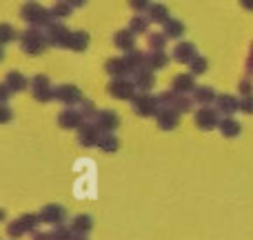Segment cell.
I'll list each match as a JSON object with an SVG mask.
<instances>
[{"label": "cell", "mask_w": 253, "mask_h": 240, "mask_svg": "<svg viewBox=\"0 0 253 240\" xmlns=\"http://www.w3.org/2000/svg\"><path fill=\"white\" fill-rule=\"evenodd\" d=\"M109 92L114 94L116 98H131L133 87H131L129 83H125V80H114V83L109 85Z\"/></svg>", "instance_id": "obj_1"}, {"label": "cell", "mask_w": 253, "mask_h": 240, "mask_svg": "<svg viewBox=\"0 0 253 240\" xmlns=\"http://www.w3.org/2000/svg\"><path fill=\"white\" fill-rule=\"evenodd\" d=\"M40 218L47 220V223H60V220L65 218V209H62V207H53V205H49V207H44V209H42Z\"/></svg>", "instance_id": "obj_2"}, {"label": "cell", "mask_w": 253, "mask_h": 240, "mask_svg": "<svg viewBox=\"0 0 253 240\" xmlns=\"http://www.w3.org/2000/svg\"><path fill=\"white\" fill-rule=\"evenodd\" d=\"M196 122H198V127H202V129H211V127H215V114L211 109H200L196 114Z\"/></svg>", "instance_id": "obj_3"}, {"label": "cell", "mask_w": 253, "mask_h": 240, "mask_svg": "<svg viewBox=\"0 0 253 240\" xmlns=\"http://www.w3.org/2000/svg\"><path fill=\"white\" fill-rule=\"evenodd\" d=\"M193 53H196V49H193L191 43H180L178 47H175V58L182 62H191L193 60Z\"/></svg>", "instance_id": "obj_4"}, {"label": "cell", "mask_w": 253, "mask_h": 240, "mask_svg": "<svg viewBox=\"0 0 253 240\" xmlns=\"http://www.w3.org/2000/svg\"><path fill=\"white\" fill-rule=\"evenodd\" d=\"M87 43H89V36L84 34V31H78V34L67 36V45H69V47H74V49H78V51L87 47Z\"/></svg>", "instance_id": "obj_5"}, {"label": "cell", "mask_w": 253, "mask_h": 240, "mask_svg": "<svg viewBox=\"0 0 253 240\" xmlns=\"http://www.w3.org/2000/svg\"><path fill=\"white\" fill-rule=\"evenodd\" d=\"M158 125H160L162 129H171V127L178 125V114H175V111H160Z\"/></svg>", "instance_id": "obj_6"}, {"label": "cell", "mask_w": 253, "mask_h": 240, "mask_svg": "<svg viewBox=\"0 0 253 240\" xmlns=\"http://www.w3.org/2000/svg\"><path fill=\"white\" fill-rule=\"evenodd\" d=\"M58 98H62L65 102H74V100H80V92L76 87H69V85H65V87L58 89Z\"/></svg>", "instance_id": "obj_7"}, {"label": "cell", "mask_w": 253, "mask_h": 240, "mask_svg": "<svg viewBox=\"0 0 253 240\" xmlns=\"http://www.w3.org/2000/svg\"><path fill=\"white\" fill-rule=\"evenodd\" d=\"M100 127H105L107 134H109L111 129H116V127H118V116H116L114 111H102V114H100Z\"/></svg>", "instance_id": "obj_8"}, {"label": "cell", "mask_w": 253, "mask_h": 240, "mask_svg": "<svg viewBox=\"0 0 253 240\" xmlns=\"http://www.w3.org/2000/svg\"><path fill=\"white\" fill-rule=\"evenodd\" d=\"M133 107H135V111H140V116H149L153 111V100L147 96H142L133 102Z\"/></svg>", "instance_id": "obj_9"}, {"label": "cell", "mask_w": 253, "mask_h": 240, "mask_svg": "<svg viewBox=\"0 0 253 240\" xmlns=\"http://www.w3.org/2000/svg\"><path fill=\"white\" fill-rule=\"evenodd\" d=\"M58 122H60V127H76L80 122V116L78 111H62Z\"/></svg>", "instance_id": "obj_10"}, {"label": "cell", "mask_w": 253, "mask_h": 240, "mask_svg": "<svg viewBox=\"0 0 253 240\" xmlns=\"http://www.w3.org/2000/svg\"><path fill=\"white\" fill-rule=\"evenodd\" d=\"M220 129H222V134L227 136H238L240 134V125H238L236 120H231V118H227V120H222V125H220Z\"/></svg>", "instance_id": "obj_11"}, {"label": "cell", "mask_w": 253, "mask_h": 240, "mask_svg": "<svg viewBox=\"0 0 253 240\" xmlns=\"http://www.w3.org/2000/svg\"><path fill=\"white\" fill-rule=\"evenodd\" d=\"M98 143H100V147L105 149V151H116V149H118V138H116L114 134L102 136V138L98 140Z\"/></svg>", "instance_id": "obj_12"}, {"label": "cell", "mask_w": 253, "mask_h": 240, "mask_svg": "<svg viewBox=\"0 0 253 240\" xmlns=\"http://www.w3.org/2000/svg\"><path fill=\"white\" fill-rule=\"evenodd\" d=\"M116 45H118L120 49H131L133 47V38H131L129 31H118V34H116Z\"/></svg>", "instance_id": "obj_13"}, {"label": "cell", "mask_w": 253, "mask_h": 240, "mask_svg": "<svg viewBox=\"0 0 253 240\" xmlns=\"http://www.w3.org/2000/svg\"><path fill=\"white\" fill-rule=\"evenodd\" d=\"M98 140L96 129L93 127H83V134H80V143L83 144H93Z\"/></svg>", "instance_id": "obj_14"}, {"label": "cell", "mask_w": 253, "mask_h": 240, "mask_svg": "<svg viewBox=\"0 0 253 240\" xmlns=\"http://www.w3.org/2000/svg\"><path fill=\"white\" fill-rule=\"evenodd\" d=\"M218 107L224 111V114H231V111L238 107V102L233 100V98H229V96H220L218 98Z\"/></svg>", "instance_id": "obj_15"}, {"label": "cell", "mask_w": 253, "mask_h": 240, "mask_svg": "<svg viewBox=\"0 0 253 240\" xmlns=\"http://www.w3.org/2000/svg\"><path fill=\"white\" fill-rule=\"evenodd\" d=\"M173 87L178 89V92H187V89L193 87V83H191V78H189V76H175Z\"/></svg>", "instance_id": "obj_16"}, {"label": "cell", "mask_w": 253, "mask_h": 240, "mask_svg": "<svg viewBox=\"0 0 253 240\" xmlns=\"http://www.w3.org/2000/svg\"><path fill=\"white\" fill-rule=\"evenodd\" d=\"M213 96H215V94H213V89H211V87H198V89H196V98H198L200 102L213 100Z\"/></svg>", "instance_id": "obj_17"}, {"label": "cell", "mask_w": 253, "mask_h": 240, "mask_svg": "<svg viewBox=\"0 0 253 240\" xmlns=\"http://www.w3.org/2000/svg\"><path fill=\"white\" fill-rule=\"evenodd\" d=\"M125 67H126V62L120 60V58H114L111 62H107V71H109V74H120Z\"/></svg>", "instance_id": "obj_18"}, {"label": "cell", "mask_w": 253, "mask_h": 240, "mask_svg": "<svg viewBox=\"0 0 253 240\" xmlns=\"http://www.w3.org/2000/svg\"><path fill=\"white\" fill-rule=\"evenodd\" d=\"M74 227L76 229H91V218H89V216H78V218L74 220Z\"/></svg>", "instance_id": "obj_19"}, {"label": "cell", "mask_w": 253, "mask_h": 240, "mask_svg": "<svg viewBox=\"0 0 253 240\" xmlns=\"http://www.w3.org/2000/svg\"><path fill=\"white\" fill-rule=\"evenodd\" d=\"M9 85H11V89H25V80L20 74H9Z\"/></svg>", "instance_id": "obj_20"}, {"label": "cell", "mask_w": 253, "mask_h": 240, "mask_svg": "<svg viewBox=\"0 0 253 240\" xmlns=\"http://www.w3.org/2000/svg\"><path fill=\"white\" fill-rule=\"evenodd\" d=\"M182 34V25H180V22H175V20H171L169 22V27H167V36H180Z\"/></svg>", "instance_id": "obj_21"}, {"label": "cell", "mask_w": 253, "mask_h": 240, "mask_svg": "<svg viewBox=\"0 0 253 240\" xmlns=\"http://www.w3.org/2000/svg\"><path fill=\"white\" fill-rule=\"evenodd\" d=\"M191 69L196 71V74H202V71L207 69V62H205V58H193V60H191Z\"/></svg>", "instance_id": "obj_22"}, {"label": "cell", "mask_w": 253, "mask_h": 240, "mask_svg": "<svg viewBox=\"0 0 253 240\" xmlns=\"http://www.w3.org/2000/svg\"><path fill=\"white\" fill-rule=\"evenodd\" d=\"M131 25H133V27H131L133 31H144V29H147V22H144L142 18H133V20H131Z\"/></svg>", "instance_id": "obj_23"}, {"label": "cell", "mask_w": 253, "mask_h": 240, "mask_svg": "<svg viewBox=\"0 0 253 240\" xmlns=\"http://www.w3.org/2000/svg\"><path fill=\"white\" fill-rule=\"evenodd\" d=\"M153 67H165L167 65V56L165 53H153Z\"/></svg>", "instance_id": "obj_24"}, {"label": "cell", "mask_w": 253, "mask_h": 240, "mask_svg": "<svg viewBox=\"0 0 253 240\" xmlns=\"http://www.w3.org/2000/svg\"><path fill=\"white\" fill-rule=\"evenodd\" d=\"M153 18H156V20H165V18H167V9L165 7H156V9H153Z\"/></svg>", "instance_id": "obj_25"}, {"label": "cell", "mask_w": 253, "mask_h": 240, "mask_svg": "<svg viewBox=\"0 0 253 240\" xmlns=\"http://www.w3.org/2000/svg\"><path fill=\"white\" fill-rule=\"evenodd\" d=\"M242 109L249 111V114H253V96H247L245 100H242Z\"/></svg>", "instance_id": "obj_26"}, {"label": "cell", "mask_w": 253, "mask_h": 240, "mask_svg": "<svg viewBox=\"0 0 253 240\" xmlns=\"http://www.w3.org/2000/svg\"><path fill=\"white\" fill-rule=\"evenodd\" d=\"M162 45H165V36H160V34L151 36V47H162Z\"/></svg>", "instance_id": "obj_27"}]
</instances>
